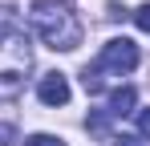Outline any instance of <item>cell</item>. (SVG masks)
<instances>
[{"mask_svg": "<svg viewBox=\"0 0 150 146\" xmlns=\"http://www.w3.org/2000/svg\"><path fill=\"white\" fill-rule=\"evenodd\" d=\"M25 146H65V142H61V138H53V134H33Z\"/></svg>", "mask_w": 150, "mask_h": 146, "instance_id": "obj_6", "label": "cell"}, {"mask_svg": "<svg viewBox=\"0 0 150 146\" xmlns=\"http://www.w3.org/2000/svg\"><path fill=\"white\" fill-rule=\"evenodd\" d=\"M134 101H138V89H134V85H122V89L110 94L105 114H110V118H126V114H134Z\"/></svg>", "mask_w": 150, "mask_h": 146, "instance_id": "obj_5", "label": "cell"}, {"mask_svg": "<svg viewBox=\"0 0 150 146\" xmlns=\"http://www.w3.org/2000/svg\"><path fill=\"white\" fill-rule=\"evenodd\" d=\"M37 97H41L45 106H65V101H69V81H65V73H45L41 85H37Z\"/></svg>", "mask_w": 150, "mask_h": 146, "instance_id": "obj_4", "label": "cell"}, {"mask_svg": "<svg viewBox=\"0 0 150 146\" xmlns=\"http://www.w3.org/2000/svg\"><path fill=\"white\" fill-rule=\"evenodd\" d=\"M138 130H142V138H150V110L138 114Z\"/></svg>", "mask_w": 150, "mask_h": 146, "instance_id": "obj_10", "label": "cell"}, {"mask_svg": "<svg viewBox=\"0 0 150 146\" xmlns=\"http://www.w3.org/2000/svg\"><path fill=\"white\" fill-rule=\"evenodd\" d=\"M33 69V49L21 16L12 8H0V97H16Z\"/></svg>", "mask_w": 150, "mask_h": 146, "instance_id": "obj_1", "label": "cell"}, {"mask_svg": "<svg viewBox=\"0 0 150 146\" xmlns=\"http://www.w3.org/2000/svg\"><path fill=\"white\" fill-rule=\"evenodd\" d=\"M105 16H110V21H122V16H126V8H122V4H110V12H105Z\"/></svg>", "mask_w": 150, "mask_h": 146, "instance_id": "obj_11", "label": "cell"}, {"mask_svg": "<svg viewBox=\"0 0 150 146\" xmlns=\"http://www.w3.org/2000/svg\"><path fill=\"white\" fill-rule=\"evenodd\" d=\"M0 146H16V126L0 122Z\"/></svg>", "mask_w": 150, "mask_h": 146, "instance_id": "obj_7", "label": "cell"}, {"mask_svg": "<svg viewBox=\"0 0 150 146\" xmlns=\"http://www.w3.org/2000/svg\"><path fill=\"white\" fill-rule=\"evenodd\" d=\"M114 146H146V138H142V134H118Z\"/></svg>", "mask_w": 150, "mask_h": 146, "instance_id": "obj_8", "label": "cell"}, {"mask_svg": "<svg viewBox=\"0 0 150 146\" xmlns=\"http://www.w3.org/2000/svg\"><path fill=\"white\" fill-rule=\"evenodd\" d=\"M134 24H138L142 33H150V4H142V8L134 12Z\"/></svg>", "mask_w": 150, "mask_h": 146, "instance_id": "obj_9", "label": "cell"}, {"mask_svg": "<svg viewBox=\"0 0 150 146\" xmlns=\"http://www.w3.org/2000/svg\"><path fill=\"white\" fill-rule=\"evenodd\" d=\"M33 33L53 49V53H73L81 45V21L65 0H33L28 4Z\"/></svg>", "mask_w": 150, "mask_h": 146, "instance_id": "obj_2", "label": "cell"}, {"mask_svg": "<svg viewBox=\"0 0 150 146\" xmlns=\"http://www.w3.org/2000/svg\"><path fill=\"white\" fill-rule=\"evenodd\" d=\"M138 65V45L130 41V37H114V41H105L98 53V61L93 65H85V77H81V85H85V94H101V85H105V73H130Z\"/></svg>", "mask_w": 150, "mask_h": 146, "instance_id": "obj_3", "label": "cell"}]
</instances>
